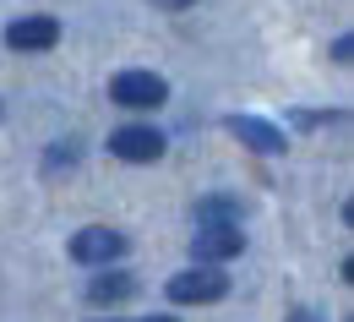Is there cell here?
Here are the masks:
<instances>
[{"mask_svg":"<svg viewBox=\"0 0 354 322\" xmlns=\"http://www.w3.org/2000/svg\"><path fill=\"white\" fill-rule=\"evenodd\" d=\"M126 235L109 230V224H88V230L71 235V262H82V268H109V262H120L126 257Z\"/></svg>","mask_w":354,"mask_h":322,"instance_id":"cell-1","label":"cell"},{"mask_svg":"<svg viewBox=\"0 0 354 322\" xmlns=\"http://www.w3.org/2000/svg\"><path fill=\"white\" fill-rule=\"evenodd\" d=\"M109 98L120 109H158V104H169V82L158 71H120V77H109Z\"/></svg>","mask_w":354,"mask_h":322,"instance_id":"cell-2","label":"cell"},{"mask_svg":"<svg viewBox=\"0 0 354 322\" xmlns=\"http://www.w3.org/2000/svg\"><path fill=\"white\" fill-rule=\"evenodd\" d=\"M229 295V274L223 268H185L169 278V301L175 306H213Z\"/></svg>","mask_w":354,"mask_h":322,"instance_id":"cell-3","label":"cell"},{"mask_svg":"<svg viewBox=\"0 0 354 322\" xmlns=\"http://www.w3.org/2000/svg\"><path fill=\"white\" fill-rule=\"evenodd\" d=\"M191 251H196V268H218L245 251V235H240V224H202L191 235Z\"/></svg>","mask_w":354,"mask_h":322,"instance_id":"cell-4","label":"cell"},{"mask_svg":"<svg viewBox=\"0 0 354 322\" xmlns=\"http://www.w3.org/2000/svg\"><path fill=\"white\" fill-rule=\"evenodd\" d=\"M164 132H153V126H120V132H109V153L115 159H126V164H158L164 159Z\"/></svg>","mask_w":354,"mask_h":322,"instance_id":"cell-5","label":"cell"},{"mask_svg":"<svg viewBox=\"0 0 354 322\" xmlns=\"http://www.w3.org/2000/svg\"><path fill=\"white\" fill-rule=\"evenodd\" d=\"M60 44V17H44V11H33V17H17V22H6V49H55Z\"/></svg>","mask_w":354,"mask_h":322,"instance_id":"cell-6","label":"cell"},{"mask_svg":"<svg viewBox=\"0 0 354 322\" xmlns=\"http://www.w3.org/2000/svg\"><path fill=\"white\" fill-rule=\"evenodd\" d=\"M229 126V137H240L251 153H283L289 142H283V132L272 126V120H262V115H229L223 120Z\"/></svg>","mask_w":354,"mask_h":322,"instance_id":"cell-7","label":"cell"},{"mask_svg":"<svg viewBox=\"0 0 354 322\" xmlns=\"http://www.w3.org/2000/svg\"><path fill=\"white\" fill-rule=\"evenodd\" d=\"M136 295V278L126 268H104V274L88 284V301L93 306H120V301H131Z\"/></svg>","mask_w":354,"mask_h":322,"instance_id":"cell-8","label":"cell"},{"mask_svg":"<svg viewBox=\"0 0 354 322\" xmlns=\"http://www.w3.org/2000/svg\"><path fill=\"white\" fill-rule=\"evenodd\" d=\"M240 213H245L240 197H202L196 202V230L202 224H240Z\"/></svg>","mask_w":354,"mask_h":322,"instance_id":"cell-9","label":"cell"},{"mask_svg":"<svg viewBox=\"0 0 354 322\" xmlns=\"http://www.w3.org/2000/svg\"><path fill=\"white\" fill-rule=\"evenodd\" d=\"M77 164V142H55V153L44 159V175H60V170H71Z\"/></svg>","mask_w":354,"mask_h":322,"instance_id":"cell-10","label":"cell"},{"mask_svg":"<svg viewBox=\"0 0 354 322\" xmlns=\"http://www.w3.org/2000/svg\"><path fill=\"white\" fill-rule=\"evenodd\" d=\"M349 55H354L349 33H344V39H333V60H338V66H349Z\"/></svg>","mask_w":354,"mask_h":322,"instance_id":"cell-11","label":"cell"},{"mask_svg":"<svg viewBox=\"0 0 354 322\" xmlns=\"http://www.w3.org/2000/svg\"><path fill=\"white\" fill-rule=\"evenodd\" d=\"M153 6H164V11H185V6H196V0H153Z\"/></svg>","mask_w":354,"mask_h":322,"instance_id":"cell-12","label":"cell"},{"mask_svg":"<svg viewBox=\"0 0 354 322\" xmlns=\"http://www.w3.org/2000/svg\"><path fill=\"white\" fill-rule=\"evenodd\" d=\"M289 322H322V317H316V312H306V306H300V312H289Z\"/></svg>","mask_w":354,"mask_h":322,"instance_id":"cell-13","label":"cell"},{"mask_svg":"<svg viewBox=\"0 0 354 322\" xmlns=\"http://www.w3.org/2000/svg\"><path fill=\"white\" fill-rule=\"evenodd\" d=\"M142 322H175V317H142Z\"/></svg>","mask_w":354,"mask_h":322,"instance_id":"cell-14","label":"cell"}]
</instances>
